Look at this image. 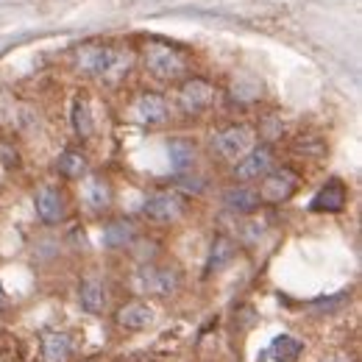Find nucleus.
<instances>
[{
  "label": "nucleus",
  "mask_w": 362,
  "mask_h": 362,
  "mask_svg": "<svg viewBox=\"0 0 362 362\" xmlns=\"http://www.w3.org/2000/svg\"><path fill=\"white\" fill-rule=\"evenodd\" d=\"M142 64L151 76L162 81H173L187 70V59L179 47L170 42H159V40H151L142 45Z\"/></svg>",
  "instance_id": "f257e3e1"
},
{
  "label": "nucleus",
  "mask_w": 362,
  "mask_h": 362,
  "mask_svg": "<svg viewBox=\"0 0 362 362\" xmlns=\"http://www.w3.org/2000/svg\"><path fill=\"white\" fill-rule=\"evenodd\" d=\"M215 98H218V90H215L212 81H206V78H201V76H192V78L181 81L179 100H176V103H179L181 115L198 117V115H204V112L212 109Z\"/></svg>",
  "instance_id": "f03ea898"
},
{
  "label": "nucleus",
  "mask_w": 362,
  "mask_h": 362,
  "mask_svg": "<svg viewBox=\"0 0 362 362\" xmlns=\"http://www.w3.org/2000/svg\"><path fill=\"white\" fill-rule=\"evenodd\" d=\"M257 145V134L248 123H231L212 136V151L221 159H240Z\"/></svg>",
  "instance_id": "7ed1b4c3"
},
{
  "label": "nucleus",
  "mask_w": 362,
  "mask_h": 362,
  "mask_svg": "<svg viewBox=\"0 0 362 362\" xmlns=\"http://www.w3.org/2000/svg\"><path fill=\"white\" fill-rule=\"evenodd\" d=\"M296 189H298V173L293 168H271L262 176L257 192L262 204H284L296 195Z\"/></svg>",
  "instance_id": "20e7f679"
},
{
  "label": "nucleus",
  "mask_w": 362,
  "mask_h": 362,
  "mask_svg": "<svg viewBox=\"0 0 362 362\" xmlns=\"http://www.w3.org/2000/svg\"><path fill=\"white\" fill-rule=\"evenodd\" d=\"M136 293H153V296H170L176 293L181 284L179 271L173 268H156V265H142L136 268L134 279H132Z\"/></svg>",
  "instance_id": "39448f33"
},
{
  "label": "nucleus",
  "mask_w": 362,
  "mask_h": 362,
  "mask_svg": "<svg viewBox=\"0 0 362 362\" xmlns=\"http://www.w3.org/2000/svg\"><path fill=\"white\" fill-rule=\"evenodd\" d=\"M142 215L153 223H176L184 215V198L176 189H156L145 198Z\"/></svg>",
  "instance_id": "423d86ee"
},
{
  "label": "nucleus",
  "mask_w": 362,
  "mask_h": 362,
  "mask_svg": "<svg viewBox=\"0 0 362 362\" xmlns=\"http://www.w3.org/2000/svg\"><path fill=\"white\" fill-rule=\"evenodd\" d=\"M276 162V151L268 142H257L245 156H240V162L234 165V179L240 184H251V181L262 179Z\"/></svg>",
  "instance_id": "0eeeda50"
},
{
  "label": "nucleus",
  "mask_w": 362,
  "mask_h": 362,
  "mask_svg": "<svg viewBox=\"0 0 362 362\" xmlns=\"http://www.w3.org/2000/svg\"><path fill=\"white\" fill-rule=\"evenodd\" d=\"M123 70V53L109 45H84L78 50V70L87 76H109L112 70Z\"/></svg>",
  "instance_id": "6e6552de"
},
{
  "label": "nucleus",
  "mask_w": 362,
  "mask_h": 362,
  "mask_svg": "<svg viewBox=\"0 0 362 362\" xmlns=\"http://www.w3.org/2000/svg\"><path fill=\"white\" fill-rule=\"evenodd\" d=\"M132 117L142 126H159V123H165L170 117V106H168V100L162 95L142 92L132 103Z\"/></svg>",
  "instance_id": "1a4fd4ad"
},
{
  "label": "nucleus",
  "mask_w": 362,
  "mask_h": 362,
  "mask_svg": "<svg viewBox=\"0 0 362 362\" xmlns=\"http://www.w3.org/2000/svg\"><path fill=\"white\" fill-rule=\"evenodd\" d=\"M34 206H37L40 221L47 226H56L64 221V195L56 187H40L34 195Z\"/></svg>",
  "instance_id": "9d476101"
},
{
  "label": "nucleus",
  "mask_w": 362,
  "mask_h": 362,
  "mask_svg": "<svg viewBox=\"0 0 362 362\" xmlns=\"http://www.w3.org/2000/svg\"><path fill=\"white\" fill-rule=\"evenodd\" d=\"M346 201H349L346 184L340 179H332L317 189V195L313 198L310 209H313V212H340V209L346 206Z\"/></svg>",
  "instance_id": "9b49d317"
},
{
  "label": "nucleus",
  "mask_w": 362,
  "mask_h": 362,
  "mask_svg": "<svg viewBox=\"0 0 362 362\" xmlns=\"http://www.w3.org/2000/svg\"><path fill=\"white\" fill-rule=\"evenodd\" d=\"M156 320V310L148 301H129L117 310V326L132 329V332H142Z\"/></svg>",
  "instance_id": "f8f14e48"
},
{
  "label": "nucleus",
  "mask_w": 362,
  "mask_h": 362,
  "mask_svg": "<svg viewBox=\"0 0 362 362\" xmlns=\"http://www.w3.org/2000/svg\"><path fill=\"white\" fill-rule=\"evenodd\" d=\"M78 301L84 307V313L90 315H103L106 304H109V293H106V284L100 279H84L81 287H78Z\"/></svg>",
  "instance_id": "ddd939ff"
},
{
  "label": "nucleus",
  "mask_w": 362,
  "mask_h": 362,
  "mask_svg": "<svg viewBox=\"0 0 362 362\" xmlns=\"http://www.w3.org/2000/svg\"><path fill=\"white\" fill-rule=\"evenodd\" d=\"M223 204H226L231 212H237V215H248V212H254L262 201H259V192H257L254 187L237 184V187L223 189Z\"/></svg>",
  "instance_id": "4468645a"
},
{
  "label": "nucleus",
  "mask_w": 362,
  "mask_h": 362,
  "mask_svg": "<svg viewBox=\"0 0 362 362\" xmlns=\"http://www.w3.org/2000/svg\"><path fill=\"white\" fill-rule=\"evenodd\" d=\"M73 354V340L67 332L59 329H47L42 332V360L45 362H67Z\"/></svg>",
  "instance_id": "2eb2a0df"
},
{
  "label": "nucleus",
  "mask_w": 362,
  "mask_h": 362,
  "mask_svg": "<svg viewBox=\"0 0 362 362\" xmlns=\"http://www.w3.org/2000/svg\"><path fill=\"white\" fill-rule=\"evenodd\" d=\"M56 170H59V176H64V179L78 181L87 176V170H90V159H87V153H84L81 148H64V151L59 153Z\"/></svg>",
  "instance_id": "dca6fc26"
},
{
  "label": "nucleus",
  "mask_w": 362,
  "mask_h": 362,
  "mask_svg": "<svg viewBox=\"0 0 362 362\" xmlns=\"http://www.w3.org/2000/svg\"><path fill=\"white\" fill-rule=\"evenodd\" d=\"M237 257V245L228 240V237H215L212 240V248H209V259H206V276L212 273H221L223 268H228V262Z\"/></svg>",
  "instance_id": "f3484780"
},
{
  "label": "nucleus",
  "mask_w": 362,
  "mask_h": 362,
  "mask_svg": "<svg viewBox=\"0 0 362 362\" xmlns=\"http://www.w3.org/2000/svg\"><path fill=\"white\" fill-rule=\"evenodd\" d=\"M136 240V228L132 221H112L103 228V245L117 251V248H126Z\"/></svg>",
  "instance_id": "a211bd4d"
},
{
  "label": "nucleus",
  "mask_w": 362,
  "mask_h": 362,
  "mask_svg": "<svg viewBox=\"0 0 362 362\" xmlns=\"http://www.w3.org/2000/svg\"><path fill=\"white\" fill-rule=\"evenodd\" d=\"M301 354H304V343L296 340L293 334H276L268 346V357L276 362H298Z\"/></svg>",
  "instance_id": "6ab92c4d"
},
{
  "label": "nucleus",
  "mask_w": 362,
  "mask_h": 362,
  "mask_svg": "<svg viewBox=\"0 0 362 362\" xmlns=\"http://www.w3.org/2000/svg\"><path fill=\"white\" fill-rule=\"evenodd\" d=\"M168 153H170V168L181 173V170H189L195 165L198 148L189 139H170L168 142Z\"/></svg>",
  "instance_id": "aec40b11"
},
{
  "label": "nucleus",
  "mask_w": 362,
  "mask_h": 362,
  "mask_svg": "<svg viewBox=\"0 0 362 362\" xmlns=\"http://www.w3.org/2000/svg\"><path fill=\"white\" fill-rule=\"evenodd\" d=\"M70 120H73V129H76V134L81 136V139L92 136L95 123H92L90 100H87V98H76V100H73V115H70Z\"/></svg>",
  "instance_id": "412c9836"
},
{
  "label": "nucleus",
  "mask_w": 362,
  "mask_h": 362,
  "mask_svg": "<svg viewBox=\"0 0 362 362\" xmlns=\"http://www.w3.org/2000/svg\"><path fill=\"white\" fill-rule=\"evenodd\" d=\"M84 195H87V204H90L95 212H103V209L112 204V187L103 179H98V176H92V179L87 181Z\"/></svg>",
  "instance_id": "4be33fe9"
},
{
  "label": "nucleus",
  "mask_w": 362,
  "mask_h": 362,
  "mask_svg": "<svg viewBox=\"0 0 362 362\" xmlns=\"http://www.w3.org/2000/svg\"><path fill=\"white\" fill-rule=\"evenodd\" d=\"M349 293H340V296H332V298H323V301H315L313 304V310L320 313V315H326V313H334V310H340L343 304H349Z\"/></svg>",
  "instance_id": "5701e85b"
},
{
  "label": "nucleus",
  "mask_w": 362,
  "mask_h": 362,
  "mask_svg": "<svg viewBox=\"0 0 362 362\" xmlns=\"http://www.w3.org/2000/svg\"><path fill=\"white\" fill-rule=\"evenodd\" d=\"M0 162H3L6 168H17V165H20V153H17V148H8L6 142H0Z\"/></svg>",
  "instance_id": "b1692460"
},
{
  "label": "nucleus",
  "mask_w": 362,
  "mask_h": 362,
  "mask_svg": "<svg viewBox=\"0 0 362 362\" xmlns=\"http://www.w3.org/2000/svg\"><path fill=\"white\" fill-rule=\"evenodd\" d=\"M6 304H8V298H6V293H3V287H0V310H6Z\"/></svg>",
  "instance_id": "393cba45"
},
{
  "label": "nucleus",
  "mask_w": 362,
  "mask_h": 362,
  "mask_svg": "<svg viewBox=\"0 0 362 362\" xmlns=\"http://www.w3.org/2000/svg\"><path fill=\"white\" fill-rule=\"evenodd\" d=\"M332 362H351V360H346V357H337V360H332Z\"/></svg>",
  "instance_id": "a878e982"
},
{
  "label": "nucleus",
  "mask_w": 362,
  "mask_h": 362,
  "mask_svg": "<svg viewBox=\"0 0 362 362\" xmlns=\"http://www.w3.org/2000/svg\"><path fill=\"white\" fill-rule=\"evenodd\" d=\"M90 362H92V360H90Z\"/></svg>",
  "instance_id": "bb28decb"
}]
</instances>
